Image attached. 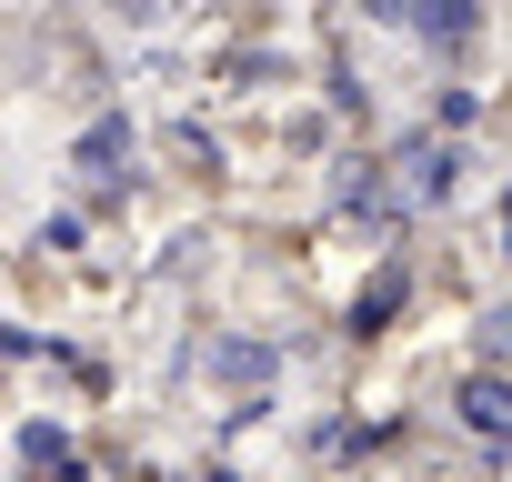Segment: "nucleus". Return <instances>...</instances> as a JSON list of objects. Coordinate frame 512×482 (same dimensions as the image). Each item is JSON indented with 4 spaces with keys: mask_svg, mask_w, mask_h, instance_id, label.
<instances>
[{
    "mask_svg": "<svg viewBox=\"0 0 512 482\" xmlns=\"http://www.w3.org/2000/svg\"><path fill=\"white\" fill-rule=\"evenodd\" d=\"M462 412H472V432H512V382H472Z\"/></svg>",
    "mask_w": 512,
    "mask_h": 482,
    "instance_id": "f257e3e1",
    "label": "nucleus"
},
{
    "mask_svg": "<svg viewBox=\"0 0 512 482\" xmlns=\"http://www.w3.org/2000/svg\"><path fill=\"white\" fill-rule=\"evenodd\" d=\"M462 21H472V0H432V11H422L432 41H462Z\"/></svg>",
    "mask_w": 512,
    "mask_h": 482,
    "instance_id": "f03ea898",
    "label": "nucleus"
}]
</instances>
